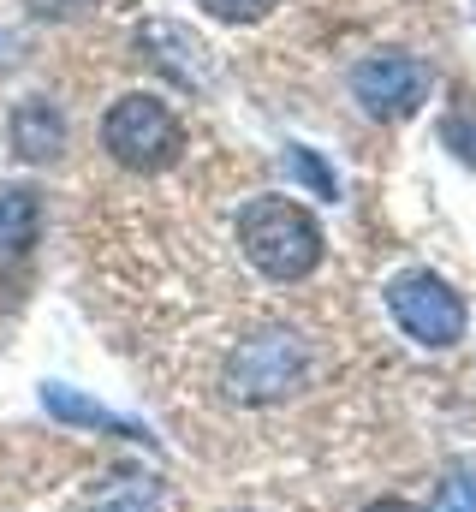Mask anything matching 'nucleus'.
Instances as JSON below:
<instances>
[{"label":"nucleus","mask_w":476,"mask_h":512,"mask_svg":"<svg viewBox=\"0 0 476 512\" xmlns=\"http://www.w3.org/2000/svg\"><path fill=\"white\" fill-rule=\"evenodd\" d=\"M238 251L262 280L292 286V280H310L322 268L328 239H322V227H316V215L304 203H292V197H250L238 209Z\"/></svg>","instance_id":"f257e3e1"},{"label":"nucleus","mask_w":476,"mask_h":512,"mask_svg":"<svg viewBox=\"0 0 476 512\" xmlns=\"http://www.w3.org/2000/svg\"><path fill=\"white\" fill-rule=\"evenodd\" d=\"M102 149L114 155L119 167H131V173H161V167L179 161L185 126H179V114L161 96L131 90V96H119L114 108L102 114Z\"/></svg>","instance_id":"f03ea898"},{"label":"nucleus","mask_w":476,"mask_h":512,"mask_svg":"<svg viewBox=\"0 0 476 512\" xmlns=\"http://www.w3.org/2000/svg\"><path fill=\"white\" fill-rule=\"evenodd\" d=\"M310 370H316L310 346L298 334H286V328H268V334H250L227 358L221 382H227V393L238 405H280V399H292L310 382Z\"/></svg>","instance_id":"7ed1b4c3"},{"label":"nucleus","mask_w":476,"mask_h":512,"mask_svg":"<svg viewBox=\"0 0 476 512\" xmlns=\"http://www.w3.org/2000/svg\"><path fill=\"white\" fill-rule=\"evenodd\" d=\"M387 310H393V322H399L417 346H459V340H465V298H459L441 274H429V268L399 274V280L387 286Z\"/></svg>","instance_id":"20e7f679"},{"label":"nucleus","mask_w":476,"mask_h":512,"mask_svg":"<svg viewBox=\"0 0 476 512\" xmlns=\"http://www.w3.org/2000/svg\"><path fill=\"white\" fill-rule=\"evenodd\" d=\"M435 72L417 54H369L352 66V96L375 114V120H405L429 102Z\"/></svg>","instance_id":"39448f33"},{"label":"nucleus","mask_w":476,"mask_h":512,"mask_svg":"<svg viewBox=\"0 0 476 512\" xmlns=\"http://www.w3.org/2000/svg\"><path fill=\"white\" fill-rule=\"evenodd\" d=\"M137 48H143V54H149V66H155V72H167L179 90H209V78H215V54H209V42H203L191 24L149 18V24L137 30Z\"/></svg>","instance_id":"423d86ee"},{"label":"nucleus","mask_w":476,"mask_h":512,"mask_svg":"<svg viewBox=\"0 0 476 512\" xmlns=\"http://www.w3.org/2000/svg\"><path fill=\"white\" fill-rule=\"evenodd\" d=\"M6 143H12L18 161H36V167L60 161V149H66V114L48 96H24L12 108V120H6Z\"/></svg>","instance_id":"0eeeda50"},{"label":"nucleus","mask_w":476,"mask_h":512,"mask_svg":"<svg viewBox=\"0 0 476 512\" xmlns=\"http://www.w3.org/2000/svg\"><path fill=\"white\" fill-rule=\"evenodd\" d=\"M42 405H48L60 423H84V429H108V435H125V441H143L137 423H125V417H114L108 405H96V399H84V393H72V387H60V382L42 387Z\"/></svg>","instance_id":"6e6552de"},{"label":"nucleus","mask_w":476,"mask_h":512,"mask_svg":"<svg viewBox=\"0 0 476 512\" xmlns=\"http://www.w3.org/2000/svg\"><path fill=\"white\" fill-rule=\"evenodd\" d=\"M161 507H167V489H161L155 471H119L90 501V512H161Z\"/></svg>","instance_id":"1a4fd4ad"},{"label":"nucleus","mask_w":476,"mask_h":512,"mask_svg":"<svg viewBox=\"0 0 476 512\" xmlns=\"http://www.w3.org/2000/svg\"><path fill=\"white\" fill-rule=\"evenodd\" d=\"M36 227H42V197L24 191V185H6L0 191V251H30L36 245Z\"/></svg>","instance_id":"9d476101"},{"label":"nucleus","mask_w":476,"mask_h":512,"mask_svg":"<svg viewBox=\"0 0 476 512\" xmlns=\"http://www.w3.org/2000/svg\"><path fill=\"white\" fill-rule=\"evenodd\" d=\"M286 173H292L298 185H310L316 197H328V203L340 197V179H334V167H328L322 155H310V149H298V143L286 149Z\"/></svg>","instance_id":"9b49d317"},{"label":"nucleus","mask_w":476,"mask_h":512,"mask_svg":"<svg viewBox=\"0 0 476 512\" xmlns=\"http://www.w3.org/2000/svg\"><path fill=\"white\" fill-rule=\"evenodd\" d=\"M441 143H447L465 167H476V102L471 108H453V114L441 120Z\"/></svg>","instance_id":"f8f14e48"},{"label":"nucleus","mask_w":476,"mask_h":512,"mask_svg":"<svg viewBox=\"0 0 476 512\" xmlns=\"http://www.w3.org/2000/svg\"><path fill=\"white\" fill-rule=\"evenodd\" d=\"M209 18H221V24H256V18H268L280 0H197Z\"/></svg>","instance_id":"ddd939ff"},{"label":"nucleus","mask_w":476,"mask_h":512,"mask_svg":"<svg viewBox=\"0 0 476 512\" xmlns=\"http://www.w3.org/2000/svg\"><path fill=\"white\" fill-rule=\"evenodd\" d=\"M102 0H24V12L36 18V24H72V18H84V12H96Z\"/></svg>","instance_id":"4468645a"},{"label":"nucleus","mask_w":476,"mask_h":512,"mask_svg":"<svg viewBox=\"0 0 476 512\" xmlns=\"http://www.w3.org/2000/svg\"><path fill=\"white\" fill-rule=\"evenodd\" d=\"M441 512H476V483H447V495H441Z\"/></svg>","instance_id":"2eb2a0df"},{"label":"nucleus","mask_w":476,"mask_h":512,"mask_svg":"<svg viewBox=\"0 0 476 512\" xmlns=\"http://www.w3.org/2000/svg\"><path fill=\"white\" fill-rule=\"evenodd\" d=\"M369 512H417L411 501H381V507H369Z\"/></svg>","instance_id":"dca6fc26"}]
</instances>
